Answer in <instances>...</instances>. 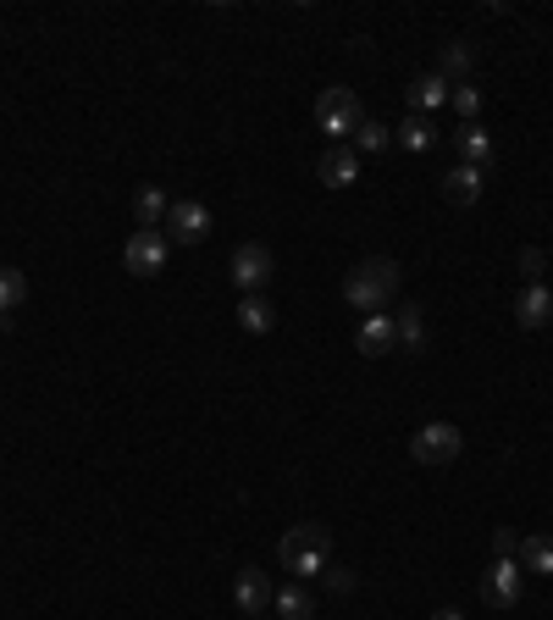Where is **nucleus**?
<instances>
[{"mask_svg": "<svg viewBox=\"0 0 553 620\" xmlns=\"http://www.w3.org/2000/svg\"><path fill=\"white\" fill-rule=\"evenodd\" d=\"M316 177H321L327 189H349L354 177H360V155H354V144H332V150H321Z\"/></svg>", "mask_w": 553, "mask_h": 620, "instance_id": "10", "label": "nucleus"}, {"mask_svg": "<svg viewBox=\"0 0 553 620\" xmlns=\"http://www.w3.org/2000/svg\"><path fill=\"white\" fill-rule=\"evenodd\" d=\"M432 620H466V615H459V609H437Z\"/></svg>", "mask_w": 553, "mask_h": 620, "instance_id": "29", "label": "nucleus"}, {"mask_svg": "<svg viewBox=\"0 0 553 620\" xmlns=\"http://www.w3.org/2000/svg\"><path fill=\"white\" fill-rule=\"evenodd\" d=\"M459 449H466V437H459L454 421H426L410 437V460H421V466H448V460H459Z\"/></svg>", "mask_w": 553, "mask_h": 620, "instance_id": "3", "label": "nucleus"}, {"mask_svg": "<svg viewBox=\"0 0 553 620\" xmlns=\"http://www.w3.org/2000/svg\"><path fill=\"white\" fill-rule=\"evenodd\" d=\"M238 327H244V332H255V338H260V332H271V327H276L271 300H266V294H244V300H238Z\"/></svg>", "mask_w": 553, "mask_h": 620, "instance_id": "18", "label": "nucleus"}, {"mask_svg": "<svg viewBox=\"0 0 553 620\" xmlns=\"http://www.w3.org/2000/svg\"><path fill=\"white\" fill-rule=\"evenodd\" d=\"M515 549H520V538H515L509 526H498L493 531V560H515Z\"/></svg>", "mask_w": 553, "mask_h": 620, "instance_id": "27", "label": "nucleus"}, {"mask_svg": "<svg viewBox=\"0 0 553 620\" xmlns=\"http://www.w3.org/2000/svg\"><path fill=\"white\" fill-rule=\"evenodd\" d=\"M211 233V211L200 200H172L166 206V244H200Z\"/></svg>", "mask_w": 553, "mask_h": 620, "instance_id": "6", "label": "nucleus"}, {"mask_svg": "<svg viewBox=\"0 0 553 620\" xmlns=\"http://www.w3.org/2000/svg\"><path fill=\"white\" fill-rule=\"evenodd\" d=\"M448 78L443 72H421V78H410V112H421V117H432L443 101H448Z\"/></svg>", "mask_w": 553, "mask_h": 620, "instance_id": "13", "label": "nucleus"}, {"mask_svg": "<svg viewBox=\"0 0 553 620\" xmlns=\"http://www.w3.org/2000/svg\"><path fill=\"white\" fill-rule=\"evenodd\" d=\"M122 260H128V272H133V278H155L161 266H166V233H155V227H139V233L128 238Z\"/></svg>", "mask_w": 553, "mask_h": 620, "instance_id": "7", "label": "nucleus"}, {"mask_svg": "<svg viewBox=\"0 0 553 620\" xmlns=\"http://www.w3.org/2000/svg\"><path fill=\"white\" fill-rule=\"evenodd\" d=\"M399 294V260L393 255H372V260H360L354 272L343 278V300L365 316H377L388 300Z\"/></svg>", "mask_w": 553, "mask_h": 620, "instance_id": "1", "label": "nucleus"}, {"mask_svg": "<svg viewBox=\"0 0 553 620\" xmlns=\"http://www.w3.org/2000/svg\"><path fill=\"white\" fill-rule=\"evenodd\" d=\"M327 554H332V531L316 526V520H299L289 538H283V549H276L283 571H294L299 582H305V576H321V571H327Z\"/></svg>", "mask_w": 553, "mask_h": 620, "instance_id": "2", "label": "nucleus"}, {"mask_svg": "<svg viewBox=\"0 0 553 620\" xmlns=\"http://www.w3.org/2000/svg\"><path fill=\"white\" fill-rule=\"evenodd\" d=\"M316 122H321V133H332V139H349V133H360V122H365V112H360V101H354V89H321V101H316Z\"/></svg>", "mask_w": 553, "mask_h": 620, "instance_id": "4", "label": "nucleus"}, {"mask_svg": "<svg viewBox=\"0 0 553 620\" xmlns=\"http://www.w3.org/2000/svg\"><path fill=\"white\" fill-rule=\"evenodd\" d=\"M227 266H233V283H238L244 294H260V289L276 278V255H271L266 244H238Z\"/></svg>", "mask_w": 553, "mask_h": 620, "instance_id": "5", "label": "nucleus"}, {"mask_svg": "<svg viewBox=\"0 0 553 620\" xmlns=\"http://www.w3.org/2000/svg\"><path fill=\"white\" fill-rule=\"evenodd\" d=\"M327 587H332V593H354V576H349V571H327Z\"/></svg>", "mask_w": 553, "mask_h": 620, "instance_id": "28", "label": "nucleus"}, {"mask_svg": "<svg viewBox=\"0 0 553 620\" xmlns=\"http://www.w3.org/2000/svg\"><path fill=\"white\" fill-rule=\"evenodd\" d=\"M448 101H454V112L466 117V122H476V112H482V89L466 78V83H454V89H448Z\"/></svg>", "mask_w": 553, "mask_h": 620, "instance_id": "23", "label": "nucleus"}, {"mask_svg": "<svg viewBox=\"0 0 553 620\" xmlns=\"http://www.w3.org/2000/svg\"><path fill=\"white\" fill-rule=\"evenodd\" d=\"M399 343H404L410 354H421V349H426V321H421V311H415V305L399 316Z\"/></svg>", "mask_w": 553, "mask_h": 620, "instance_id": "24", "label": "nucleus"}, {"mask_svg": "<svg viewBox=\"0 0 553 620\" xmlns=\"http://www.w3.org/2000/svg\"><path fill=\"white\" fill-rule=\"evenodd\" d=\"M443 200H454V206H476V200H482V166H466V161H459V166L443 177Z\"/></svg>", "mask_w": 553, "mask_h": 620, "instance_id": "14", "label": "nucleus"}, {"mask_svg": "<svg viewBox=\"0 0 553 620\" xmlns=\"http://www.w3.org/2000/svg\"><path fill=\"white\" fill-rule=\"evenodd\" d=\"M255 620H260V615H255Z\"/></svg>", "mask_w": 553, "mask_h": 620, "instance_id": "30", "label": "nucleus"}, {"mask_svg": "<svg viewBox=\"0 0 553 620\" xmlns=\"http://www.w3.org/2000/svg\"><path fill=\"white\" fill-rule=\"evenodd\" d=\"M520 560V571L526 576H553V538H542V531H531V538H520V549H515Z\"/></svg>", "mask_w": 553, "mask_h": 620, "instance_id": "17", "label": "nucleus"}, {"mask_svg": "<svg viewBox=\"0 0 553 620\" xmlns=\"http://www.w3.org/2000/svg\"><path fill=\"white\" fill-rule=\"evenodd\" d=\"M354 144H360L365 155H377V150H388V144H393V128H383V122L365 117V122H360V133H354Z\"/></svg>", "mask_w": 553, "mask_h": 620, "instance_id": "25", "label": "nucleus"}, {"mask_svg": "<svg viewBox=\"0 0 553 620\" xmlns=\"http://www.w3.org/2000/svg\"><path fill=\"white\" fill-rule=\"evenodd\" d=\"M271 604H276V615H283V620H316V593H310L305 582L276 587V593H271Z\"/></svg>", "mask_w": 553, "mask_h": 620, "instance_id": "16", "label": "nucleus"}, {"mask_svg": "<svg viewBox=\"0 0 553 620\" xmlns=\"http://www.w3.org/2000/svg\"><path fill=\"white\" fill-rule=\"evenodd\" d=\"M133 217H139L144 227L166 222V195H161V189H139V195H133Z\"/></svg>", "mask_w": 553, "mask_h": 620, "instance_id": "22", "label": "nucleus"}, {"mask_svg": "<svg viewBox=\"0 0 553 620\" xmlns=\"http://www.w3.org/2000/svg\"><path fill=\"white\" fill-rule=\"evenodd\" d=\"M515 321H520V327H531V332H537V327H548V321H553V294H548L542 283H526V294L515 300Z\"/></svg>", "mask_w": 553, "mask_h": 620, "instance_id": "15", "label": "nucleus"}, {"mask_svg": "<svg viewBox=\"0 0 553 620\" xmlns=\"http://www.w3.org/2000/svg\"><path fill=\"white\" fill-rule=\"evenodd\" d=\"M23 300H28V278L17 266H0V311H17Z\"/></svg>", "mask_w": 553, "mask_h": 620, "instance_id": "20", "label": "nucleus"}, {"mask_svg": "<svg viewBox=\"0 0 553 620\" xmlns=\"http://www.w3.org/2000/svg\"><path fill=\"white\" fill-rule=\"evenodd\" d=\"M393 139H399L404 150H432V144H437V128H432V117L410 112V117H404V128H399Z\"/></svg>", "mask_w": 553, "mask_h": 620, "instance_id": "19", "label": "nucleus"}, {"mask_svg": "<svg viewBox=\"0 0 553 620\" xmlns=\"http://www.w3.org/2000/svg\"><path fill=\"white\" fill-rule=\"evenodd\" d=\"M233 604L255 620V615H266L271 609V582H266V571H255V565H244L238 576H233Z\"/></svg>", "mask_w": 553, "mask_h": 620, "instance_id": "11", "label": "nucleus"}, {"mask_svg": "<svg viewBox=\"0 0 553 620\" xmlns=\"http://www.w3.org/2000/svg\"><path fill=\"white\" fill-rule=\"evenodd\" d=\"M542 266H548L542 249H520V278H526V283H542Z\"/></svg>", "mask_w": 553, "mask_h": 620, "instance_id": "26", "label": "nucleus"}, {"mask_svg": "<svg viewBox=\"0 0 553 620\" xmlns=\"http://www.w3.org/2000/svg\"><path fill=\"white\" fill-rule=\"evenodd\" d=\"M454 150H459V161H466V166H482V172H487V161L498 155V144H493V133H487L482 122H459V128H454Z\"/></svg>", "mask_w": 553, "mask_h": 620, "instance_id": "12", "label": "nucleus"}, {"mask_svg": "<svg viewBox=\"0 0 553 620\" xmlns=\"http://www.w3.org/2000/svg\"><path fill=\"white\" fill-rule=\"evenodd\" d=\"M520 587H526V571H520L515 560H493L487 576H482V598H487L493 609H515V604H520Z\"/></svg>", "mask_w": 553, "mask_h": 620, "instance_id": "8", "label": "nucleus"}, {"mask_svg": "<svg viewBox=\"0 0 553 620\" xmlns=\"http://www.w3.org/2000/svg\"><path fill=\"white\" fill-rule=\"evenodd\" d=\"M354 349L360 354H393L399 349V316H388V311H377V316H365L360 321V332H354Z\"/></svg>", "mask_w": 553, "mask_h": 620, "instance_id": "9", "label": "nucleus"}, {"mask_svg": "<svg viewBox=\"0 0 553 620\" xmlns=\"http://www.w3.org/2000/svg\"><path fill=\"white\" fill-rule=\"evenodd\" d=\"M437 72L443 78H454V83H466V72H471V45H443V61H437Z\"/></svg>", "mask_w": 553, "mask_h": 620, "instance_id": "21", "label": "nucleus"}]
</instances>
